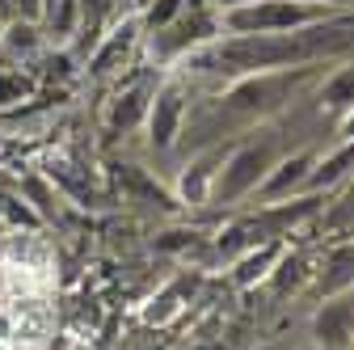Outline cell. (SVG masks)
I'll return each mask as SVG.
<instances>
[{"mask_svg":"<svg viewBox=\"0 0 354 350\" xmlns=\"http://www.w3.org/2000/svg\"><path fill=\"white\" fill-rule=\"evenodd\" d=\"M354 55V9L317 21V26H299L287 34H224L207 42V47L190 51L177 76L198 80V84H228L241 76L257 72H287V68H308V64H333Z\"/></svg>","mask_w":354,"mask_h":350,"instance_id":"6da1fadb","label":"cell"},{"mask_svg":"<svg viewBox=\"0 0 354 350\" xmlns=\"http://www.w3.org/2000/svg\"><path fill=\"white\" fill-rule=\"evenodd\" d=\"M287 152V140L274 122H261L249 127L228 144V156L215 173V186H211V203L207 207H241L245 199L257 194V186L266 182V173L279 165V156Z\"/></svg>","mask_w":354,"mask_h":350,"instance_id":"7a4b0ae2","label":"cell"},{"mask_svg":"<svg viewBox=\"0 0 354 350\" xmlns=\"http://www.w3.org/2000/svg\"><path fill=\"white\" fill-rule=\"evenodd\" d=\"M224 38V21L211 9V0H186V9L177 13L165 30L156 34H144V51H148V64L152 68H173L182 64L190 51L207 47V42Z\"/></svg>","mask_w":354,"mask_h":350,"instance_id":"3957f363","label":"cell"},{"mask_svg":"<svg viewBox=\"0 0 354 350\" xmlns=\"http://www.w3.org/2000/svg\"><path fill=\"white\" fill-rule=\"evenodd\" d=\"M346 13V5H329V0H253V5L219 13L224 34H287L299 26H317Z\"/></svg>","mask_w":354,"mask_h":350,"instance_id":"277c9868","label":"cell"},{"mask_svg":"<svg viewBox=\"0 0 354 350\" xmlns=\"http://www.w3.org/2000/svg\"><path fill=\"white\" fill-rule=\"evenodd\" d=\"M186 114H190V80L186 76H165L156 80V93L148 102V118H144V136H148V148L152 152H173L177 140H182V127H186Z\"/></svg>","mask_w":354,"mask_h":350,"instance_id":"5b68a950","label":"cell"},{"mask_svg":"<svg viewBox=\"0 0 354 350\" xmlns=\"http://www.w3.org/2000/svg\"><path fill=\"white\" fill-rule=\"evenodd\" d=\"M321 156V144H304V148H287L279 156V165L266 173V182L257 186V207H279V203H291V199H304V186H308V173H313Z\"/></svg>","mask_w":354,"mask_h":350,"instance_id":"8992f818","label":"cell"},{"mask_svg":"<svg viewBox=\"0 0 354 350\" xmlns=\"http://www.w3.org/2000/svg\"><path fill=\"white\" fill-rule=\"evenodd\" d=\"M308 342L317 350H350L354 342V287L321 295L308 317Z\"/></svg>","mask_w":354,"mask_h":350,"instance_id":"52a82bcc","label":"cell"},{"mask_svg":"<svg viewBox=\"0 0 354 350\" xmlns=\"http://www.w3.org/2000/svg\"><path fill=\"white\" fill-rule=\"evenodd\" d=\"M144 42V26H140V13H122L102 38H97V47L88 51V76L93 80H106V76H114L118 68H127L131 64V55H136V47Z\"/></svg>","mask_w":354,"mask_h":350,"instance_id":"ba28073f","label":"cell"},{"mask_svg":"<svg viewBox=\"0 0 354 350\" xmlns=\"http://www.w3.org/2000/svg\"><path fill=\"white\" fill-rule=\"evenodd\" d=\"M228 144L232 140H219V144H207V148L190 152V160L182 165V173H177V182H173V199L182 207H207L211 203V186H215L219 165L228 156Z\"/></svg>","mask_w":354,"mask_h":350,"instance_id":"9c48e42d","label":"cell"},{"mask_svg":"<svg viewBox=\"0 0 354 350\" xmlns=\"http://www.w3.org/2000/svg\"><path fill=\"white\" fill-rule=\"evenodd\" d=\"M152 93H156V80H152V76L122 84L118 98H114L110 110H106V131H110V136H131V131H140L144 118H148V102H152Z\"/></svg>","mask_w":354,"mask_h":350,"instance_id":"30bf717a","label":"cell"},{"mask_svg":"<svg viewBox=\"0 0 354 350\" xmlns=\"http://www.w3.org/2000/svg\"><path fill=\"white\" fill-rule=\"evenodd\" d=\"M313 102H317L321 114H333V118L354 106V55L333 59V64L321 72V80L313 84Z\"/></svg>","mask_w":354,"mask_h":350,"instance_id":"8fae6325","label":"cell"},{"mask_svg":"<svg viewBox=\"0 0 354 350\" xmlns=\"http://www.w3.org/2000/svg\"><path fill=\"white\" fill-rule=\"evenodd\" d=\"M350 173H354V140H342L333 148H321L313 173H308L304 194H333L337 186L350 182Z\"/></svg>","mask_w":354,"mask_h":350,"instance_id":"7c38bea8","label":"cell"},{"mask_svg":"<svg viewBox=\"0 0 354 350\" xmlns=\"http://www.w3.org/2000/svg\"><path fill=\"white\" fill-rule=\"evenodd\" d=\"M313 253H308V249H283L279 253V261H274V270H270V279H266V283H270V291L279 295V300H287V295H299L308 283H313Z\"/></svg>","mask_w":354,"mask_h":350,"instance_id":"4fadbf2b","label":"cell"},{"mask_svg":"<svg viewBox=\"0 0 354 350\" xmlns=\"http://www.w3.org/2000/svg\"><path fill=\"white\" fill-rule=\"evenodd\" d=\"M313 295H333V291H350L354 287V241L350 245H333L329 257H325V266L313 275Z\"/></svg>","mask_w":354,"mask_h":350,"instance_id":"5bb4252c","label":"cell"},{"mask_svg":"<svg viewBox=\"0 0 354 350\" xmlns=\"http://www.w3.org/2000/svg\"><path fill=\"white\" fill-rule=\"evenodd\" d=\"M283 249H287V241H261V245L245 249V253L232 261V283H236V287L266 283V279H270V270H274V261H279V253H283Z\"/></svg>","mask_w":354,"mask_h":350,"instance_id":"9a60e30c","label":"cell"},{"mask_svg":"<svg viewBox=\"0 0 354 350\" xmlns=\"http://www.w3.org/2000/svg\"><path fill=\"white\" fill-rule=\"evenodd\" d=\"M182 300H186V279H177L173 287H165L156 300H152V308L144 313L152 325H165L169 317H177V313H182Z\"/></svg>","mask_w":354,"mask_h":350,"instance_id":"2e32d148","label":"cell"},{"mask_svg":"<svg viewBox=\"0 0 354 350\" xmlns=\"http://www.w3.org/2000/svg\"><path fill=\"white\" fill-rule=\"evenodd\" d=\"M186 9V0H148V5L140 9V26H144V34H156V30H165L177 13Z\"/></svg>","mask_w":354,"mask_h":350,"instance_id":"e0dca14e","label":"cell"},{"mask_svg":"<svg viewBox=\"0 0 354 350\" xmlns=\"http://www.w3.org/2000/svg\"><path fill=\"white\" fill-rule=\"evenodd\" d=\"M34 93V76L13 72V68H0V110H9L17 102H26Z\"/></svg>","mask_w":354,"mask_h":350,"instance_id":"ac0fdd59","label":"cell"},{"mask_svg":"<svg viewBox=\"0 0 354 350\" xmlns=\"http://www.w3.org/2000/svg\"><path fill=\"white\" fill-rule=\"evenodd\" d=\"M325 228H333V232H350V228H354V173H350L342 199L333 203V211L325 215Z\"/></svg>","mask_w":354,"mask_h":350,"instance_id":"d6986e66","label":"cell"},{"mask_svg":"<svg viewBox=\"0 0 354 350\" xmlns=\"http://www.w3.org/2000/svg\"><path fill=\"white\" fill-rule=\"evenodd\" d=\"M0 211L9 215V224H30V228H38V224H42V215H38V211H30V207H26V199H13V194H0Z\"/></svg>","mask_w":354,"mask_h":350,"instance_id":"ffe728a7","label":"cell"},{"mask_svg":"<svg viewBox=\"0 0 354 350\" xmlns=\"http://www.w3.org/2000/svg\"><path fill=\"white\" fill-rule=\"evenodd\" d=\"M51 9H55V0H38V26L47 21V13H51Z\"/></svg>","mask_w":354,"mask_h":350,"instance_id":"44dd1931","label":"cell"},{"mask_svg":"<svg viewBox=\"0 0 354 350\" xmlns=\"http://www.w3.org/2000/svg\"><path fill=\"white\" fill-rule=\"evenodd\" d=\"M253 350H295L291 342H261V346H253Z\"/></svg>","mask_w":354,"mask_h":350,"instance_id":"7402d4cb","label":"cell"},{"mask_svg":"<svg viewBox=\"0 0 354 350\" xmlns=\"http://www.w3.org/2000/svg\"><path fill=\"white\" fill-rule=\"evenodd\" d=\"M144 5H148V0H131V13H140Z\"/></svg>","mask_w":354,"mask_h":350,"instance_id":"603a6c76","label":"cell"},{"mask_svg":"<svg viewBox=\"0 0 354 350\" xmlns=\"http://www.w3.org/2000/svg\"><path fill=\"white\" fill-rule=\"evenodd\" d=\"M295 350H317V346H313V342H304V346H295Z\"/></svg>","mask_w":354,"mask_h":350,"instance_id":"cb8c5ba5","label":"cell"},{"mask_svg":"<svg viewBox=\"0 0 354 350\" xmlns=\"http://www.w3.org/2000/svg\"><path fill=\"white\" fill-rule=\"evenodd\" d=\"M350 350H354V342H350Z\"/></svg>","mask_w":354,"mask_h":350,"instance_id":"d4e9b609","label":"cell"}]
</instances>
